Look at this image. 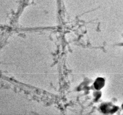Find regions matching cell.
<instances>
[{
	"mask_svg": "<svg viewBox=\"0 0 123 115\" xmlns=\"http://www.w3.org/2000/svg\"><path fill=\"white\" fill-rule=\"evenodd\" d=\"M112 106L110 104H106L101 106V110L102 112L104 113H114L117 111L118 109V108L117 107L114 106L113 107L111 108Z\"/></svg>",
	"mask_w": 123,
	"mask_h": 115,
	"instance_id": "6da1fadb",
	"label": "cell"
},
{
	"mask_svg": "<svg viewBox=\"0 0 123 115\" xmlns=\"http://www.w3.org/2000/svg\"><path fill=\"white\" fill-rule=\"evenodd\" d=\"M105 81L104 79L102 78H98L94 84L95 88L97 90L101 89L105 85Z\"/></svg>",
	"mask_w": 123,
	"mask_h": 115,
	"instance_id": "7a4b0ae2",
	"label": "cell"
}]
</instances>
